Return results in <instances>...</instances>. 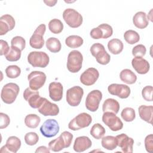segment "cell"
Returning <instances> with one entry per match:
<instances>
[{
  "label": "cell",
  "mask_w": 153,
  "mask_h": 153,
  "mask_svg": "<svg viewBox=\"0 0 153 153\" xmlns=\"http://www.w3.org/2000/svg\"><path fill=\"white\" fill-rule=\"evenodd\" d=\"M152 106L140 105L138 108V112L140 118L142 120L151 124H152Z\"/></svg>",
  "instance_id": "cell-24"
},
{
  "label": "cell",
  "mask_w": 153,
  "mask_h": 153,
  "mask_svg": "<svg viewBox=\"0 0 153 153\" xmlns=\"http://www.w3.org/2000/svg\"><path fill=\"white\" fill-rule=\"evenodd\" d=\"M63 90V85L59 82H52L49 84V96L53 101L59 102L62 99Z\"/></svg>",
  "instance_id": "cell-21"
},
{
  "label": "cell",
  "mask_w": 153,
  "mask_h": 153,
  "mask_svg": "<svg viewBox=\"0 0 153 153\" xmlns=\"http://www.w3.org/2000/svg\"><path fill=\"white\" fill-rule=\"evenodd\" d=\"M27 61L33 67L45 68L49 63L50 58L44 51H31L27 56Z\"/></svg>",
  "instance_id": "cell-2"
},
{
  "label": "cell",
  "mask_w": 153,
  "mask_h": 153,
  "mask_svg": "<svg viewBox=\"0 0 153 153\" xmlns=\"http://www.w3.org/2000/svg\"><path fill=\"white\" fill-rule=\"evenodd\" d=\"M92 121L90 115L85 112H82L74 118L68 124L69 129L76 131L81 128L87 127Z\"/></svg>",
  "instance_id": "cell-5"
},
{
  "label": "cell",
  "mask_w": 153,
  "mask_h": 153,
  "mask_svg": "<svg viewBox=\"0 0 153 153\" xmlns=\"http://www.w3.org/2000/svg\"><path fill=\"white\" fill-rule=\"evenodd\" d=\"M83 56L79 51H71L68 56L67 68L72 73H76L80 71L82 68Z\"/></svg>",
  "instance_id": "cell-4"
},
{
  "label": "cell",
  "mask_w": 153,
  "mask_h": 153,
  "mask_svg": "<svg viewBox=\"0 0 153 153\" xmlns=\"http://www.w3.org/2000/svg\"><path fill=\"white\" fill-rule=\"evenodd\" d=\"M63 18L67 25L72 28L79 27L83 21L82 17L73 8H67L63 13Z\"/></svg>",
  "instance_id": "cell-6"
},
{
  "label": "cell",
  "mask_w": 153,
  "mask_h": 153,
  "mask_svg": "<svg viewBox=\"0 0 153 153\" xmlns=\"http://www.w3.org/2000/svg\"><path fill=\"white\" fill-rule=\"evenodd\" d=\"M120 108V104L117 100L114 99L109 98L105 100L102 105L103 112H110L117 114Z\"/></svg>",
  "instance_id": "cell-25"
},
{
  "label": "cell",
  "mask_w": 153,
  "mask_h": 153,
  "mask_svg": "<svg viewBox=\"0 0 153 153\" xmlns=\"http://www.w3.org/2000/svg\"><path fill=\"white\" fill-rule=\"evenodd\" d=\"M44 2L49 7H53L56 5V4L57 2V1H53V0H51V1H44Z\"/></svg>",
  "instance_id": "cell-49"
},
{
  "label": "cell",
  "mask_w": 153,
  "mask_h": 153,
  "mask_svg": "<svg viewBox=\"0 0 153 153\" xmlns=\"http://www.w3.org/2000/svg\"><path fill=\"white\" fill-rule=\"evenodd\" d=\"M21 52L19 48L11 46L8 52L5 55V59L10 62H16L20 59Z\"/></svg>",
  "instance_id": "cell-36"
},
{
  "label": "cell",
  "mask_w": 153,
  "mask_h": 153,
  "mask_svg": "<svg viewBox=\"0 0 153 153\" xmlns=\"http://www.w3.org/2000/svg\"><path fill=\"white\" fill-rule=\"evenodd\" d=\"M102 99V93L99 90L91 91L87 96L85 99V107L91 112H96L99 106V103Z\"/></svg>",
  "instance_id": "cell-12"
},
{
  "label": "cell",
  "mask_w": 153,
  "mask_h": 153,
  "mask_svg": "<svg viewBox=\"0 0 153 153\" xmlns=\"http://www.w3.org/2000/svg\"><path fill=\"white\" fill-rule=\"evenodd\" d=\"M16 22L13 16L5 14L0 17V35H5L8 31L13 30L15 26Z\"/></svg>",
  "instance_id": "cell-18"
},
{
  "label": "cell",
  "mask_w": 153,
  "mask_h": 153,
  "mask_svg": "<svg viewBox=\"0 0 153 153\" xmlns=\"http://www.w3.org/2000/svg\"><path fill=\"white\" fill-rule=\"evenodd\" d=\"M102 146L107 150H114L117 148V141L115 137L112 136H106L103 137L101 141Z\"/></svg>",
  "instance_id": "cell-31"
},
{
  "label": "cell",
  "mask_w": 153,
  "mask_h": 153,
  "mask_svg": "<svg viewBox=\"0 0 153 153\" xmlns=\"http://www.w3.org/2000/svg\"><path fill=\"white\" fill-rule=\"evenodd\" d=\"M146 52V47L143 44L137 45L132 49V54L134 57H143L145 55Z\"/></svg>",
  "instance_id": "cell-42"
},
{
  "label": "cell",
  "mask_w": 153,
  "mask_h": 153,
  "mask_svg": "<svg viewBox=\"0 0 153 153\" xmlns=\"http://www.w3.org/2000/svg\"><path fill=\"white\" fill-rule=\"evenodd\" d=\"M21 143L20 139L17 137L14 136H10L6 141V144L1 148L0 152L16 153L20 149Z\"/></svg>",
  "instance_id": "cell-19"
},
{
  "label": "cell",
  "mask_w": 153,
  "mask_h": 153,
  "mask_svg": "<svg viewBox=\"0 0 153 153\" xmlns=\"http://www.w3.org/2000/svg\"><path fill=\"white\" fill-rule=\"evenodd\" d=\"M84 94L82 88L74 86L66 91V102L71 106H77L79 105Z\"/></svg>",
  "instance_id": "cell-11"
},
{
  "label": "cell",
  "mask_w": 153,
  "mask_h": 153,
  "mask_svg": "<svg viewBox=\"0 0 153 153\" xmlns=\"http://www.w3.org/2000/svg\"><path fill=\"white\" fill-rule=\"evenodd\" d=\"M134 25L139 29H144L149 24V21L146 17V14L143 11L137 12L133 17Z\"/></svg>",
  "instance_id": "cell-23"
},
{
  "label": "cell",
  "mask_w": 153,
  "mask_h": 153,
  "mask_svg": "<svg viewBox=\"0 0 153 153\" xmlns=\"http://www.w3.org/2000/svg\"><path fill=\"white\" fill-rule=\"evenodd\" d=\"M99 28L102 31L103 33V38L107 39L112 36L113 33V29L111 26L106 23H103L98 26Z\"/></svg>",
  "instance_id": "cell-41"
},
{
  "label": "cell",
  "mask_w": 153,
  "mask_h": 153,
  "mask_svg": "<svg viewBox=\"0 0 153 153\" xmlns=\"http://www.w3.org/2000/svg\"><path fill=\"white\" fill-rule=\"evenodd\" d=\"M117 145L121 148L122 151L126 153H131L133 151L134 140L126 134L121 133L115 136Z\"/></svg>",
  "instance_id": "cell-16"
},
{
  "label": "cell",
  "mask_w": 153,
  "mask_h": 153,
  "mask_svg": "<svg viewBox=\"0 0 153 153\" xmlns=\"http://www.w3.org/2000/svg\"><path fill=\"white\" fill-rule=\"evenodd\" d=\"M7 76L10 78H16L21 74V69L17 65H10L5 69Z\"/></svg>",
  "instance_id": "cell-38"
},
{
  "label": "cell",
  "mask_w": 153,
  "mask_h": 153,
  "mask_svg": "<svg viewBox=\"0 0 153 153\" xmlns=\"http://www.w3.org/2000/svg\"><path fill=\"white\" fill-rule=\"evenodd\" d=\"M124 38L125 41L129 44H134L140 40L139 33L133 30H128L124 33Z\"/></svg>",
  "instance_id": "cell-35"
},
{
  "label": "cell",
  "mask_w": 153,
  "mask_h": 153,
  "mask_svg": "<svg viewBox=\"0 0 153 153\" xmlns=\"http://www.w3.org/2000/svg\"><path fill=\"white\" fill-rule=\"evenodd\" d=\"M83 42V39L78 35H70L65 39L66 45L71 48H78L82 45Z\"/></svg>",
  "instance_id": "cell-29"
},
{
  "label": "cell",
  "mask_w": 153,
  "mask_h": 153,
  "mask_svg": "<svg viewBox=\"0 0 153 153\" xmlns=\"http://www.w3.org/2000/svg\"><path fill=\"white\" fill-rule=\"evenodd\" d=\"M11 46L23 51L26 47V41L23 37L20 36H16L12 38L11 41Z\"/></svg>",
  "instance_id": "cell-39"
},
{
  "label": "cell",
  "mask_w": 153,
  "mask_h": 153,
  "mask_svg": "<svg viewBox=\"0 0 153 153\" xmlns=\"http://www.w3.org/2000/svg\"><path fill=\"white\" fill-rule=\"evenodd\" d=\"M10 123V119L8 115L3 112L0 113V128L3 129L8 126Z\"/></svg>",
  "instance_id": "cell-44"
},
{
  "label": "cell",
  "mask_w": 153,
  "mask_h": 153,
  "mask_svg": "<svg viewBox=\"0 0 153 153\" xmlns=\"http://www.w3.org/2000/svg\"><path fill=\"white\" fill-rule=\"evenodd\" d=\"M39 130L44 137H53L59 132L60 127L56 120L48 119L44 122Z\"/></svg>",
  "instance_id": "cell-13"
},
{
  "label": "cell",
  "mask_w": 153,
  "mask_h": 153,
  "mask_svg": "<svg viewBox=\"0 0 153 153\" xmlns=\"http://www.w3.org/2000/svg\"><path fill=\"white\" fill-rule=\"evenodd\" d=\"M0 45H1V51H0V55L3 56L5 55L10 50V47L6 41H4L3 39L0 40Z\"/></svg>",
  "instance_id": "cell-47"
},
{
  "label": "cell",
  "mask_w": 153,
  "mask_h": 153,
  "mask_svg": "<svg viewBox=\"0 0 153 153\" xmlns=\"http://www.w3.org/2000/svg\"><path fill=\"white\" fill-rule=\"evenodd\" d=\"M46 78V75L43 72L38 71L31 72L27 75L29 87L32 90H38L44 85Z\"/></svg>",
  "instance_id": "cell-10"
},
{
  "label": "cell",
  "mask_w": 153,
  "mask_h": 153,
  "mask_svg": "<svg viewBox=\"0 0 153 153\" xmlns=\"http://www.w3.org/2000/svg\"><path fill=\"white\" fill-rule=\"evenodd\" d=\"M120 78L123 82L127 84H133L135 83L137 80V76L136 74L128 69L122 70L120 74Z\"/></svg>",
  "instance_id": "cell-26"
},
{
  "label": "cell",
  "mask_w": 153,
  "mask_h": 153,
  "mask_svg": "<svg viewBox=\"0 0 153 153\" xmlns=\"http://www.w3.org/2000/svg\"><path fill=\"white\" fill-rule=\"evenodd\" d=\"M49 149L54 152H59L65 148H68L66 143L61 135L57 138L51 140L48 143Z\"/></svg>",
  "instance_id": "cell-28"
},
{
  "label": "cell",
  "mask_w": 153,
  "mask_h": 153,
  "mask_svg": "<svg viewBox=\"0 0 153 153\" xmlns=\"http://www.w3.org/2000/svg\"><path fill=\"white\" fill-rule=\"evenodd\" d=\"M99 72L94 68H89L87 69L80 76V81L85 85L89 86L93 85L98 79Z\"/></svg>",
  "instance_id": "cell-15"
},
{
  "label": "cell",
  "mask_w": 153,
  "mask_h": 153,
  "mask_svg": "<svg viewBox=\"0 0 153 153\" xmlns=\"http://www.w3.org/2000/svg\"><path fill=\"white\" fill-rule=\"evenodd\" d=\"M91 37L94 39H98L103 38V33L100 28L99 27H94L91 29L90 33Z\"/></svg>",
  "instance_id": "cell-46"
},
{
  "label": "cell",
  "mask_w": 153,
  "mask_h": 153,
  "mask_svg": "<svg viewBox=\"0 0 153 153\" xmlns=\"http://www.w3.org/2000/svg\"><path fill=\"white\" fill-rule=\"evenodd\" d=\"M121 116L125 121L131 122L134 120L136 117V113L134 109L127 107L123 109L121 113Z\"/></svg>",
  "instance_id": "cell-37"
},
{
  "label": "cell",
  "mask_w": 153,
  "mask_h": 153,
  "mask_svg": "<svg viewBox=\"0 0 153 153\" xmlns=\"http://www.w3.org/2000/svg\"><path fill=\"white\" fill-rule=\"evenodd\" d=\"M47 48L51 53H57L60 51L62 45L60 41L56 38L51 37L49 38L45 42Z\"/></svg>",
  "instance_id": "cell-30"
},
{
  "label": "cell",
  "mask_w": 153,
  "mask_h": 153,
  "mask_svg": "<svg viewBox=\"0 0 153 153\" xmlns=\"http://www.w3.org/2000/svg\"><path fill=\"white\" fill-rule=\"evenodd\" d=\"M38 112L44 116H56L59 113V108L45 98L42 105L38 108Z\"/></svg>",
  "instance_id": "cell-17"
},
{
  "label": "cell",
  "mask_w": 153,
  "mask_h": 153,
  "mask_svg": "<svg viewBox=\"0 0 153 153\" xmlns=\"http://www.w3.org/2000/svg\"><path fill=\"white\" fill-rule=\"evenodd\" d=\"M91 146L90 139L85 136H79L75 139L73 146L74 150L76 152H84Z\"/></svg>",
  "instance_id": "cell-22"
},
{
  "label": "cell",
  "mask_w": 153,
  "mask_h": 153,
  "mask_svg": "<svg viewBox=\"0 0 153 153\" xmlns=\"http://www.w3.org/2000/svg\"><path fill=\"white\" fill-rule=\"evenodd\" d=\"M23 97L28 102L30 106L34 109H38L45 99V97H42L39 96L38 91L32 90L30 87H27L25 90Z\"/></svg>",
  "instance_id": "cell-8"
},
{
  "label": "cell",
  "mask_w": 153,
  "mask_h": 153,
  "mask_svg": "<svg viewBox=\"0 0 153 153\" xmlns=\"http://www.w3.org/2000/svg\"><path fill=\"white\" fill-rule=\"evenodd\" d=\"M41 122V118L34 114L27 115L25 118V125L30 128H36Z\"/></svg>",
  "instance_id": "cell-32"
},
{
  "label": "cell",
  "mask_w": 153,
  "mask_h": 153,
  "mask_svg": "<svg viewBox=\"0 0 153 153\" xmlns=\"http://www.w3.org/2000/svg\"><path fill=\"white\" fill-rule=\"evenodd\" d=\"M39 140L38 135L35 132L27 133L25 136V141L27 145L33 146L37 143Z\"/></svg>",
  "instance_id": "cell-40"
},
{
  "label": "cell",
  "mask_w": 153,
  "mask_h": 153,
  "mask_svg": "<svg viewBox=\"0 0 153 153\" xmlns=\"http://www.w3.org/2000/svg\"><path fill=\"white\" fill-rule=\"evenodd\" d=\"M90 51L92 56L96 58L97 62L99 64L105 65L109 63L111 56L106 52L105 47L102 44L95 43L93 44L90 47Z\"/></svg>",
  "instance_id": "cell-3"
},
{
  "label": "cell",
  "mask_w": 153,
  "mask_h": 153,
  "mask_svg": "<svg viewBox=\"0 0 153 153\" xmlns=\"http://www.w3.org/2000/svg\"><path fill=\"white\" fill-rule=\"evenodd\" d=\"M48 28L53 33L58 34L62 32L63 29V24L59 19H54L49 22Z\"/></svg>",
  "instance_id": "cell-34"
},
{
  "label": "cell",
  "mask_w": 153,
  "mask_h": 153,
  "mask_svg": "<svg viewBox=\"0 0 153 153\" xmlns=\"http://www.w3.org/2000/svg\"><path fill=\"white\" fill-rule=\"evenodd\" d=\"M131 65L139 74H146L150 68L149 62L142 57H135L131 60Z\"/></svg>",
  "instance_id": "cell-20"
},
{
  "label": "cell",
  "mask_w": 153,
  "mask_h": 153,
  "mask_svg": "<svg viewBox=\"0 0 153 153\" xmlns=\"http://www.w3.org/2000/svg\"><path fill=\"white\" fill-rule=\"evenodd\" d=\"M19 91V86L16 83L10 82L4 85L1 93L2 100L7 104L13 103L16 100Z\"/></svg>",
  "instance_id": "cell-1"
},
{
  "label": "cell",
  "mask_w": 153,
  "mask_h": 153,
  "mask_svg": "<svg viewBox=\"0 0 153 153\" xmlns=\"http://www.w3.org/2000/svg\"><path fill=\"white\" fill-rule=\"evenodd\" d=\"M152 90L153 87L151 85H147L143 88L142 90V95L146 101H152Z\"/></svg>",
  "instance_id": "cell-43"
},
{
  "label": "cell",
  "mask_w": 153,
  "mask_h": 153,
  "mask_svg": "<svg viewBox=\"0 0 153 153\" xmlns=\"http://www.w3.org/2000/svg\"><path fill=\"white\" fill-rule=\"evenodd\" d=\"M145 146L147 152L152 153L153 150V135L150 134L145 139Z\"/></svg>",
  "instance_id": "cell-45"
},
{
  "label": "cell",
  "mask_w": 153,
  "mask_h": 153,
  "mask_svg": "<svg viewBox=\"0 0 153 153\" xmlns=\"http://www.w3.org/2000/svg\"><path fill=\"white\" fill-rule=\"evenodd\" d=\"M102 121L112 131H117L121 130L123 123L115 114L110 112H105L102 115Z\"/></svg>",
  "instance_id": "cell-9"
},
{
  "label": "cell",
  "mask_w": 153,
  "mask_h": 153,
  "mask_svg": "<svg viewBox=\"0 0 153 153\" xmlns=\"http://www.w3.org/2000/svg\"><path fill=\"white\" fill-rule=\"evenodd\" d=\"M50 149H49V148H47L45 146H41L39 147H38L36 151L35 152H46V153H50Z\"/></svg>",
  "instance_id": "cell-48"
},
{
  "label": "cell",
  "mask_w": 153,
  "mask_h": 153,
  "mask_svg": "<svg viewBox=\"0 0 153 153\" xmlns=\"http://www.w3.org/2000/svg\"><path fill=\"white\" fill-rule=\"evenodd\" d=\"M108 92L121 99H126L130 94V88L128 86L122 84H111L108 87Z\"/></svg>",
  "instance_id": "cell-14"
},
{
  "label": "cell",
  "mask_w": 153,
  "mask_h": 153,
  "mask_svg": "<svg viewBox=\"0 0 153 153\" xmlns=\"http://www.w3.org/2000/svg\"><path fill=\"white\" fill-rule=\"evenodd\" d=\"M46 30V26L44 24L39 25L29 40V44L32 48L35 49H41L44 45V39L43 36Z\"/></svg>",
  "instance_id": "cell-7"
},
{
  "label": "cell",
  "mask_w": 153,
  "mask_h": 153,
  "mask_svg": "<svg viewBox=\"0 0 153 153\" xmlns=\"http://www.w3.org/2000/svg\"><path fill=\"white\" fill-rule=\"evenodd\" d=\"M108 48L110 53L112 54H118L122 52L124 48V45L120 39L114 38L108 42Z\"/></svg>",
  "instance_id": "cell-27"
},
{
  "label": "cell",
  "mask_w": 153,
  "mask_h": 153,
  "mask_svg": "<svg viewBox=\"0 0 153 153\" xmlns=\"http://www.w3.org/2000/svg\"><path fill=\"white\" fill-rule=\"evenodd\" d=\"M105 128L99 123L94 124L91 128L90 134L96 139H102L105 134Z\"/></svg>",
  "instance_id": "cell-33"
}]
</instances>
